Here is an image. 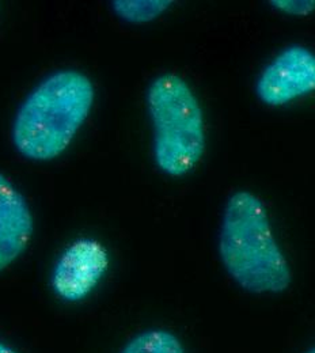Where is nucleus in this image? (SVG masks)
Wrapping results in <instances>:
<instances>
[{
  "instance_id": "obj_7",
  "label": "nucleus",
  "mask_w": 315,
  "mask_h": 353,
  "mask_svg": "<svg viewBox=\"0 0 315 353\" xmlns=\"http://www.w3.org/2000/svg\"><path fill=\"white\" fill-rule=\"evenodd\" d=\"M120 353H186L180 339L163 329H152L139 333Z\"/></svg>"
},
{
  "instance_id": "obj_2",
  "label": "nucleus",
  "mask_w": 315,
  "mask_h": 353,
  "mask_svg": "<svg viewBox=\"0 0 315 353\" xmlns=\"http://www.w3.org/2000/svg\"><path fill=\"white\" fill-rule=\"evenodd\" d=\"M219 256L230 277L247 292L281 294L291 285V268L274 238L268 211L247 190L235 192L225 204Z\"/></svg>"
},
{
  "instance_id": "obj_9",
  "label": "nucleus",
  "mask_w": 315,
  "mask_h": 353,
  "mask_svg": "<svg viewBox=\"0 0 315 353\" xmlns=\"http://www.w3.org/2000/svg\"><path fill=\"white\" fill-rule=\"evenodd\" d=\"M273 8L292 17H306L315 11V0H273Z\"/></svg>"
},
{
  "instance_id": "obj_6",
  "label": "nucleus",
  "mask_w": 315,
  "mask_h": 353,
  "mask_svg": "<svg viewBox=\"0 0 315 353\" xmlns=\"http://www.w3.org/2000/svg\"><path fill=\"white\" fill-rule=\"evenodd\" d=\"M33 231L34 221L26 199L0 173V273L28 250Z\"/></svg>"
},
{
  "instance_id": "obj_8",
  "label": "nucleus",
  "mask_w": 315,
  "mask_h": 353,
  "mask_svg": "<svg viewBox=\"0 0 315 353\" xmlns=\"http://www.w3.org/2000/svg\"><path fill=\"white\" fill-rule=\"evenodd\" d=\"M172 4V0H114L112 8L125 22L147 23L161 17Z\"/></svg>"
},
{
  "instance_id": "obj_4",
  "label": "nucleus",
  "mask_w": 315,
  "mask_h": 353,
  "mask_svg": "<svg viewBox=\"0 0 315 353\" xmlns=\"http://www.w3.org/2000/svg\"><path fill=\"white\" fill-rule=\"evenodd\" d=\"M109 264V253L99 241L78 239L63 252L54 265L52 290L64 302H81L101 283Z\"/></svg>"
},
{
  "instance_id": "obj_3",
  "label": "nucleus",
  "mask_w": 315,
  "mask_h": 353,
  "mask_svg": "<svg viewBox=\"0 0 315 353\" xmlns=\"http://www.w3.org/2000/svg\"><path fill=\"white\" fill-rule=\"evenodd\" d=\"M154 130V159L161 172L186 176L205 151L204 116L190 86L176 74L155 78L147 91Z\"/></svg>"
},
{
  "instance_id": "obj_10",
  "label": "nucleus",
  "mask_w": 315,
  "mask_h": 353,
  "mask_svg": "<svg viewBox=\"0 0 315 353\" xmlns=\"http://www.w3.org/2000/svg\"><path fill=\"white\" fill-rule=\"evenodd\" d=\"M0 353H19L18 351H15L14 348H11L10 345H7L6 343H3L0 340Z\"/></svg>"
},
{
  "instance_id": "obj_1",
  "label": "nucleus",
  "mask_w": 315,
  "mask_h": 353,
  "mask_svg": "<svg viewBox=\"0 0 315 353\" xmlns=\"http://www.w3.org/2000/svg\"><path fill=\"white\" fill-rule=\"evenodd\" d=\"M92 82L77 70L56 71L34 88L21 105L12 125L17 151L46 162L60 157L90 114Z\"/></svg>"
},
{
  "instance_id": "obj_11",
  "label": "nucleus",
  "mask_w": 315,
  "mask_h": 353,
  "mask_svg": "<svg viewBox=\"0 0 315 353\" xmlns=\"http://www.w3.org/2000/svg\"><path fill=\"white\" fill-rule=\"evenodd\" d=\"M307 353H315V347L314 348H312V350H310V351H309Z\"/></svg>"
},
{
  "instance_id": "obj_5",
  "label": "nucleus",
  "mask_w": 315,
  "mask_h": 353,
  "mask_svg": "<svg viewBox=\"0 0 315 353\" xmlns=\"http://www.w3.org/2000/svg\"><path fill=\"white\" fill-rule=\"evenodd\" d=\"M256 91L268 106H283L314 92V52L301 45L283 49L261 72Z\"/></svg>"
}]
</instances>
